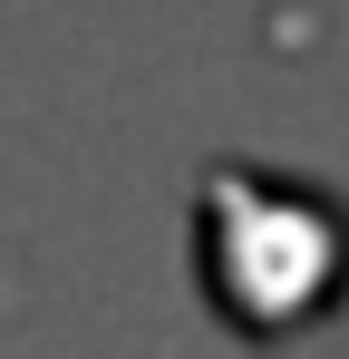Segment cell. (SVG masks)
<instances>
[{"label": "cell", "instance_id": "cell-1", "mask_svg": "<svg viewBox=\"0 0 349 359\" xmlns=\"http://www.w3.org/2000/svg\"><path fill=\"white\" fill-rule=\"evenodd\" d=\"M349 272V224L330 194L282 184L262 165H214L204 175V282L242 330H291Z\"/></svg>", "mask_w": 349, "mask_h": 359}]
</instances>
